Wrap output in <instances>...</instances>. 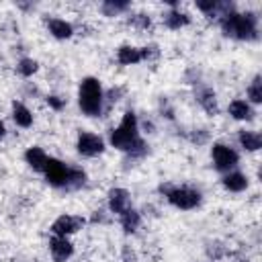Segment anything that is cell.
<instances>
[{
	"label": "cell",
	"instance_id": "obj_1",
	"mask_svg": "<svg viewBox=\"0 0 262 262\" xmlns=\"http://www.w3.org/2000/svg\"><path fill=\"white\" fill-rule=\"evenodd\" d=\"M219 27L225 37L237 41H254L258 39V16L256 12H227L219 18Z\"/></svg>",
	"mask_w": 262,
	"mask_h": 262
},
{
	"label": "cell",
	"instance_id": "obj_2",
	"mask_svg": "<svg viewBox=\"0 0 262 262\" xmlns=\"http://www.w3.org/2000/svg\"><path fill=\"white\" fill-rule=\"evenodd\" d=\"M78 106L86 117H100L104 111V90L98 78L86 76L78 88Z\"/></svg>",
	"mask_w": 262,
	"mask_h": 262
},
{
	"label": "cell",
	"instance_id": "obj_3",
	"mask_svg": "<svg viewBox=\"0 0 262 262\" xmlns=\"http://www.w3.org/2000/svg\"><path fill=\"white\" fill-rule=\"evenodd\" d=\"M139 139H141V135H139V121H137V115L133 111H127L123 115L121 123L115 129H111V133H108L111 147H115V149H119L123 154H127L131 147H135Z\"/></svg>",
	"mask_w": 262,
	"mask_h": 262
},
{
	"label": "cell",
	"instance_id": "obj_4",
	"mask_svg": "<svg viewBox=\"0 0 262 262\" xmlns=\"http://www.w3.org/2000/svg\"><path fill=\"white\" fill-rule=\"evenodd\" d=\"M160 192H164L166 201L180 209V211H192L201 205L203 201V194L196 190V188H190V186H160Z\"/></svg>",
	"mask_w": 262,
	"mask_h": 262
},
{
	"label": "cell",
	"instance_id": "obj_5",
	"mask_svg": "<svg viewBox=\"0 0 262 262\" xmlns=\"http://www.w3.org/2000/svg\"><path fill=\"white\" fill-rule=\"evenodd\" d=\"M211 160H213L215 170H219V172L225 174V172L235 170V166L239 162V156H237V151L231 145H227L223 141H215L211 145Z\"/></svg>",
	"mask_w": 262,
	"mask_h": 262
},
{
	"label": "cell",
	"instance_id": "obj_6",
	"mask_svg": "<svg viewBox=\"0 0 262 262\" xmlns=\"http://www.w3.org/2000/svg\"><path fill=\"white\" fill-rule=\"evenodd\" d=\"M43 176H45V182L49 186H53V188H66L68 176H70V166L63 164L57 158H49L47 164H45Z\"/></svg>",
	"mask_w": 262,
	"mask_h": 262
},
{
	"label": "cell",
	"instance_id": "obj_7",
	"mask_svg": "<svg viewBox=\"0 0 262 262\" xmlns=\"http://www.w3.org/2000/svg\"><path fill=\"white\" fill-rule=\"evenodd\" d=\"M76 149L84 158H96L104 151V139L90 131H80L76 139Z\"/></svg>",
	"mask_w": 262,
	"mask_h": 262
},
{
	"label": "cell",
	"instance_id": "obj_8",
	"mask_svg": "<svg viewBox=\"0 0 262 262\" xmlns=\"http://www.w3.org/2000/svg\"><path fill=\"white\" fill-rule=\"evenodd\" d=\"M84 225H86V219H84V217L63 213V215H59V217H57V219L51 223V229H49V231H51L53 235L68 237V235H72V233L80 231Z\"/></svg>",
	"mask_w": 262,
	"mask_h": 262
},
{
	"label": "cell",
	"instance_id": "obj_9",
	"mask_svg": "<svg viewBox=\"0 0 262 262\" xmlns=\"http://www.w3.org/2000/svg\"><path fill=\"white\" fill-rule=\"evenodd\" d=\"M106 207L111 215H123L125 211L131 209V192L127 188L115 186L106 192Z\"/></svg>",
	"mask_w": 262,
	"mask_h": 262
},
{
	"label": "cell",
	"instance_id": "obj_10",
	"mask_svg": "<svg viewBox=\"0 0 262 262\" xmlns=\"http://www.w3.org/2000/svg\"><path fill=\"white\" fill-rule=\"evenodd\" d=\"M49 254L53 262H68L74 256V244L68 237L51 235L49 239Z\"/></svg>",
	"mask_w": 262,
	"mask_h": 262
},
{
	"label": "cell",
	"instance_id": "obj_11",
	"mask_svg": "<svg viewBox=\"0 0 262 262\" xmlns=\"http://www.w3.org/2000/svg\"><path fill=\"white\" fill-rule=\"evenodd\" d=\"M45 27L49 31V35L53 39H59V41H66L74 35V27L72 23H68L66 18H59V16H51V18H45Z\"/></svg>",
	"mask_w": 262,
	"mask_h": 262
},
{
	"label": "cell",
	"instance_id": "obj_12",
	"mask_svg": "<svg viewBox=\"0 0 262 262\" xmlns=\"http://www.w3.org/2000/svg\"><path fill=\"white\" fill-rule=\"evenodd\" d=\"M194 96H196V102L201 104V108L207 113V115H211V117H215L217 113H219V102H217V94L209 88V86H201L196 92H194Z\"/></svg>",
	"mask_w": 262,
	"mask_h": 262
},
{
	"label": "cell",
	"instance_id": "obj_13",
	"mask_svg": "<svg viewBox=\"0 0 262 262\" xmlns=\"http://www.w3.org/2000/svg\"><path fill=\"white\" fill-rule=\"evenodd\" d=\"M221 184H223V188L229 190V192H244V190L248 188L250 180H248V176H246L244 172L231 170V172H225V174L221 176Z\"/></svg>",
	"mask_w": 262,
	"mask_h": 262
},
{
	"label": "cell",
	"instance_id": "obj_14",
	"mask_svg": "<svg viewBox=\"0 0 262 262\" xmlns=\"http://www.w3.org/2000/svg\"><path fill=\"white\" fill-rule=\"evenodd\" d=\"M227 113H229V117L235 119V121H252L254 115H256V113H254V106H252L248 100H244V98L231 100L229 106H227Z\"/></svg>",
	"mask_w": 262,
	"mask_h": 262
},
{
	"label": "cell",
	"instance_id": "obj_15",
	"mask_svg": "<svg viewBox=\"0 0 262 262\" xmlns=\"http://www.w3.org/2000/svg\"><path fill=\"white\" fill-rule=\"evenodd\" d=\"M47 160H49V156H47L45 149L39 147V145H31V147L25 151V162H27V166H29L33 172H41V174H43Z\"/></svg>",
	"mask_w": 262,
	"mask_h": 262
},
{
	"label": "cell",
	"instance_id": "obj_16",
	"mask_svg": "<svg viewBox=\"0 0 262 262\" xmlns=\"http://www.w3.org/2000/svg\"><path fill=\"white\" fill-rule=\"evenodd\" d=\"M237 143L246 151H258L262 147V135L252 129H239L237 131Z\"/></svg>",
	"mask_w": 262,
	"mask_h": 262
},
{
	"label": "cell",
	"instance_id": "obj_17",
	"mask_svg": "<svg viewBox=\"0 0 262 262\" xmlns=\"http://www.w3.org/2000/svg\"><path fill=\"white\" fill-rule=\"evenodd\" d=\"M10 117H12V121H14L18 127H23V129H29V127L33 125V113H31L29 106L23 104L20 100H14V102H12V106H10Z\"/></svg>",
	"mask_w": 262,
	"mask_h": 262
},
{
	"label": "cell",
	"instance_id": "obj_18",
	"mask_svg": "<svg viewBox=\"0 0 262 262\" xmlns=\"http://www.w3.org/2000/svg\"><path fill=\"white\" fill-rule=\"evenodd\" d=\"M117 61L121 66H135L139 61H143V55H141V47H135V45H121L117 49Z\"/></svg>",
	"mask_w": 262,
	"mask_h": 262
},
{
	"label": "cell",
	"instance_id": "obj_19",
	"mask_svg": "<svg viewBox=\"0 0 262 262\" xmlns=\"http://www.w3.org/2000/svg\"><path fill=\"white\" fill-rule=\"evenodd\" d=\"M162 20H164V25H166L168 29L178 31V29H182V27H186V25L190 23V16H188L186 12H182L180 8H170V10L162 16Z\"/></svg>",
	"mask_w": 262,
	"mask_h": 262
},
{
	"label": "cell",
	"instance_id": "obj_20",
	"mask_svg": "<svg viewBox=\"0 0 262 262\" xmlns=\"http://www.w3.org/2000/svg\"><path fill=\"white\" fill-rule=\"evenodd\" d=\"M119 223H121V227H123L125 233H135L139 229V225H141V213L131 207L129 211H125L123 215H119Z\"/></svg>",
	"mask_w": 262,
	"mask_h": 262
},
{
	"label": "cell",
	"instance_id": "obj_21",
	"mask_svg": "<svg viewBox=\"0 0 262 262\" xmlns=\"http://www.w3.org/2000/svg\"><path fill=\"white\" fill-rule=\"evenodd\" d=\"M129 8H131V2H127V0H104L100 4V12L104 16H119V14L127 12Z\"/></svg>",
	"mask_w": 262,
	"mask_h": 262
},
{
	"label": "cell",
	"instance_id": "obj_22",
	"mask_svg": "<svg viewBox=\"0 0 262 262\" xmlns=\"http://www.w3.org/2000/svg\"><path fill=\"white\" fill-rule=\"evenodd\" d=\"M86 184V172L82 168H76V166H70V176H68V184H66V190H78Z\"/></svg>",
	"mask_w": 262,
	"mask_h": 262
},
{
	"label": "cell",
	"instance_id": "obj_23",
	"mask_svg": "<svg viewBox=\"0 0 262 262\" xmlns=\"http://www.w3.org/2000/svg\"><path fill=\"white\" fill-rule=\"evenodd\" d=\"M246 94H248L246 100H248L250 104H260V102H262V76H260V74L254 76V80L250 82Z\"/></svg>",
	"mask_w": 262,
	"mask_h": 262
},
{
	"label": "cell",
	"instance_id": "obj_24",
	"mask_svg": "<svg viewBox=\"0 0 262 262\" xmlns=\"http://www.w3.org/2000/svg\"><path fill=\"white\" fill-rule=\"evenodd\" d=\"M37 70H39V63H37L33 57H23V59H18V63H16V72H18L23 78H31L33 74H37Z\"/></svg>",
	"mask_w": 262,
	"mask_h": 262
},
{
	"label": "cell",
	"instance_id": "obj_25",
	"mask_svg": "<svg viewBox=\"0 0 262 262\" xmlns=\"http://www.w3.org/2000/svg\"><path fill=\"white\" fill-rule=\"evenodd\" d=\"M45 100H47V104H49L53 111H61V108L68 104V100H66V98H61V96H57V94H49Z\"/></svg>",
	"mask_w": 262,
	"mask_h": 262
},
{
	"label": "cell",
	"instance_id": "obj_26",
	"mask_svg": "<svg viewBox=\"0 0 262 262\" xmlns=\"http://www.w3.org/2000/svg\"><path fill=\"white\" fill-rule=\"evenodd\" d=\"M131 25H133V27H137V29H147V27L151 25V18H149L147 14H143V12H141V14H135V16L131 18Z\"/></svg>",
	"mask_w": 262,
	"mask_h": 262
},
{
	"label": "cell",
	"instance_id": "obj_27",
	"mask_svg": "<svg viewBox=\"0 0 262 262\" xmlns=\"http://www.w3.org/2000/svg\"><path fill=\"white\" fill-rule=\"evenodd\" d=\"M121 258H123V262H137V254H135V250L131 248V246H123L121 248Z\"/></svg>",
	"mask_w": 262,
	"mask_h": 262
},
{
	"label": "cell",
	"instance_id": "obj_28",
	"mask_svg": "<svg viewBox=\"0 0 262 262\" xmlns=\"http://www.w3.org/2000/svg\"><path fill=\"white\" fill-rule=\"evenodd\" d=\"M141 55H143V61H147V59H151V57H158L160 55V51H158V45H145V47H141Z\"/></svg>",
	"mask_w": 262,
	"mask_h": 262
},
{
	"label": "cell",
	"instance_id": "obj_29",
	"mask_svg": "<svg viewBox=\"0 0 262 262\" xmlns=\"http://www.w3.org/2000/svg\"><path fill=\"white\" fill-rule=\"evenodd\" d=\"M207 137H209V133H207L205 129H194V131L190 133V141H192V143H205Z\"/></svg>",
	"mask_w": 262,
	"mask_h": 262
},
{
	"label": "cell",
	"instance_id": "obj_30",
	"mask_svg": "<svg viewBox=\"0 0 262 262\" xmlns=\"http://www.w3.org/2000/svg\"><path fill=\"white\" fill-rule=\"evenodd\" d=\"M90 221H92V223H104V221H106V217H104V211H102V209L94 211V213H92V217H90Z\"/></svg>",
	"mask_w": 262,
	"mask_h": 262
},
{
	"label": "cell",
	"instance_id": "obj_31",
	"mask_svg": "<svg viewBox=\"0 0 262 262\" xmlns=\"http://www.w3.org/2000/svg\"><path fill=\"white\" fill-rule=\"evenodd\" d=\"M4 135H6V125H4V121L0 119V139H4Z\"/></svg>",
	"mask_w": 262,
	"mask_h": 262
}]
</instances>
